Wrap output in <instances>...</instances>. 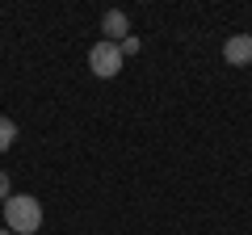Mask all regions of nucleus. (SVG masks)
I'll list each match as a JSON object with an SVG mask.
<instances>
[{
  "label": "nucleus",
  "instance_id": "f257e3e1",
  "mask_svg": "<svg viewBox=\"0 0 252 235\" xmlns=\"http://www.w3.org/2000/svg\"><path fill=\"white\" fill-rule=\"evenodd\" d=\"M4 223L13 235H34L42 227V202L30 193H9L4 198Z\"/></svg>",
  "mask_w": 252,
  "mask_h": 235
},
{
  "label": "nucleus",
  "instance_id": "f03ea898",
  "mask_svg": "<svg viewBox=\"0 0 252 235\" xmlns=\"http://www.w3.org/2000/svg\"><path fill=\"white\" fill-rule=\"evenodd\" d=\"M89 67H93V76H101V80H114V76L122 72V46L109 42V38L93 42V51H89Z\"/></svg>",
  "mask_w": 252,
  "mask_h": 235
},
{
  "label": "nucleus",
  "instance_id": "20e7f679",
  "mask_svg": "<svg viewBox=\"0 0 252 235\" xmlns=\"http://www.w3.org/2000/svg\"><path fill=\"white\" fill-rule=\"evenodd\" d=\"M101 34H109V42L122 46L126 38H130V17H126L122 9H109L105 17H101Z\"/></svg>",
  "mask_w": 252,
  "mask_h": 235
},
{
  "label": "nucleus",
  "instance_id": "39448f33",
  "mask_svg": "<svg viewBox=\"0 0 252 235\" xmlns=\"http://www.w3.org/2000/svg\"><path fill=\"white\" fill-rule=\"evenodd\" d=\"M13 139H17V122L13 118H0V151H9Z\"/></svg>",
  "mask_w": 252,
  "mask_h": 235
},
{
  "label": "nucleus",
  "instance_id": "423d86ee",
  "mask_svg": "<svg viewBox=\"0 0 252 235\" xmlns=\"http://www.w3.org/2000/svg\"><path fill=\"white\" fill-rule=\"evenodd\" d=\"M0 198H9V172H0Z\"/></svg>",
  "mask_w": 252,
  "mask_h": 235
},
{
  "label": "nucleus",
  "instance_id": "7ed1b4c3",
  "mask_svg": "<svg viewBox=\"0 0 252 235\" xmlns=\"http://www.w3.org/2000/svg\"><path fill=\"white\" fill-rule=\"evenodd\" d=\"M223 59H227V63H235V67L252 63V34H231L223 42Z\"/></svg>",
  "mask_w": 252,
  "mask_h": 235
},
{
  "label": "nucleus",
  "instance_id": "0eeeda50",
  "mask_svg": "<svg viewBox=\"0 0 252 235\" xmlns=\"http://www.w3.org/2000/svg\"><path fill=\"white\" fill-rule=\"evenodd\" d=\"M0 235H13V231H9V227H4V231H0Z\"/></svg>",
  "mask_w": 252,
  "mask_h": 235
}]
</instances>
